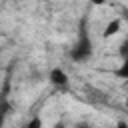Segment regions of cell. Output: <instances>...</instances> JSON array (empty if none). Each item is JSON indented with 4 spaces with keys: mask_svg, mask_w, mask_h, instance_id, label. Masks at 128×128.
I'll return each mask as SVG.
<instances>
[{
    "mask_svg": "<svg viewBox=\"0 0 128 128\" xmlns=\"http://www.w3.org/2000/svg\"><path fill=\"white\" fill-rule=\"evenodd\" d=\"M0 126H2V112H0Z\"/></svg>",
    "mask_w": 128,
    "mask_h": 128,
    "instance_id": "7",
    "label": "cell"
},
{
    "mask_svg": "<svg viewBox=\"0 0 128 128\" xmlns=\"http://www.w3.org/2000/svg\"><path fill=\"white\" fill-rule=\"evenodd\" d=\"M48 80H50V84H52L54 88H58V90H66V88H68V84H70V78H68L66 70H64V68H60V66H56V68H52V70H50Z\"/></svg>",
    "mask_w": 128,
    "mask_h": 128,
    "instance_id": "2",
    "label": "cell"
},
{
    "mask_svg": "<svg viewBox=\"0 0 128 128\" xmlns=\"http://www.w3.org/2000/svg\"><path fill=\"white\" fill-rule=\"evenodd\" d=\"M120 26H122V20H120V18H114V20H110V22L106 24V28H104L102 36H104V38H110V36H114V34L120 30Z\"/></svg>",
    "mask_w": 128,
    "mask_h": 128,
    "instance_id": "3",
    "label": "cell"
},
{
    "mask_svg": "<svg viewBox=\"0 0 128 128\" xmlns=\"http://www.w3.org/2000/svg\"><path fill=\"white\" fill-rule=\"evenodd\" d=\"M54 128H68V126H66L64 122H56V124H54Z\"/></svg>",
    "mask_w": 128,
    "mask_h": 128,
    "instance_id": "5",
    "label": "cell"
},
{
    "mask_svg": "<svg viewBox=\"0 0 128 128\" xmlns=\"http://www.w3.org/2000/svg\"><path fill=\"white\" fill-rule=\"evenodd\" d=\"M24 128H42V120H40V116H34Z\"/></svg>",
    "mask_w": 128,
    "mask_h": 128,
    "instance_id": "4",
    "label": "cell"
},
{
    "mask_svg": "<svg viewBox=\"0 0 128 128\" xmlns=\"http://www.w3.org/2000/svg\"><path fill=\"white\" fill-rule=\"evenodd\" d=\"M92 52H94L92 50V40H90V36L86 32H82L78 42L70 48V60L72 62H86L92 56Z\"/></svg>",
    "mask_w": 128,
    "mask_h": 128,
    "instance_id": "1",
    "label": "cell"
},
{
    "mask_svg": "<svg viewBox=\"0 0 128 128\" xmlns=\"http://www.w3.org/2000/svg\"><path fill=\"white\" fill-rule=\"evenodd\" d=\"M74 128H88V124H86V122H82V124H76Z\"/></svg>",
    "mask_w": 128,
    "mask_h": 128,
    "instance_id": "6",
    "label": "cell"
}]
</instances>
